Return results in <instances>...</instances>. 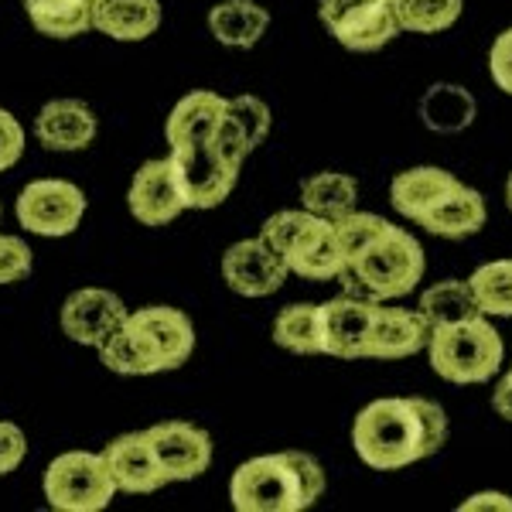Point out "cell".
<instances>
[{"mask_svg":"<svg viewBox=\"0 0 512 512\" xmlns=\"http://www.w3.org/2000/svg\"><path fill=\"white\" fill-rule=\"evenodd\" d=\"M448 414L424 396H386L359 410L352 448L376 472H400L448 444Z\"/></svg>","mask_w":512,"mask_h":512,"instance_id":"1","label":"cell"},{"mask_svg":"<svg viewBox=\"0 0 512 512\" xmlns=\"http://www.w3.org/2000/svg\"><path fill=\"white\" fill-rule=\"evenodd\" d=\"M325 485V468L308 451H280L243 461L229 482V499L239 512H304Z\"/></svg>","mask_w":512,"mask_h":512,"instance_id":"2","label":"cell"},{"mask_svg":"<svg viewBox=\"0 0 512 512\" xmlns=\"http://www.w3.org/2000/svg\"><path fill=\"white\" fill-rule=\"evenodd\" d=\"M502 355V335L485 315H475L458 325H441L431 332L427 342V359L431 369L448 383L468 386V383H489L499 373Z\"/></svg>","mask_w":512,"mask_h":512,"instance_id":"3","label":"cell"},{"mask_svg":"<svg viewBox=\"0 0 512 512\" xmlns=\"http://www.w3.org/2000/svg\"><path fill=\"white\" fill-rule=\"evenodd\" d=\"M424 267V246L407 229L386 226L366 250L355 256L345 277L362 284L376 297H403L420 284Z\"/></svg>","mask_w":512,"mask_h":512,"instance_id":"4","label":"cell"},{"mask_svg":"<svg viewBox=\"0 0 512 512\" xmlns=\"http://www.w3.org/2000/svg\"><path fill=\"white\" fill-rule=\"evenodd\" d=\"M117 495L103 451H65L45 472V499L59 512H103Z\"/></svg>","mask_w":512,"mask_h":512,"instance_id":"5","label":"cell"},{"mask_svg":"<svg viewBox=\"0 0 512 512\" xmlns=\"http://www.w3.org/2000/svg\"><path fill=\"white\" fill-rule=\"evenodd\" d=\"M318 18L349 52H379L400 35L393 0H321Z\"/></svg>","mask_w":512,"mask_h":512,"instance_id":"6","label":"cell"},{"mask_svg":"<svg viewBox=\"0 0 512 512\" xmlns=\"http://www.w3.org/2000/svg\"><path fill=\"white\" fill-rule=\"evenodd\" d=\"M168 161L171 171H175L178 192L185 198V209H216L236 188L239 168L222 158L216 147H212V140L171 147Z\"/></svg>","mask_w":512,"mask_h":512,"instance_id":"7","label":"cell"},{"mask_svg":"<svg viewBox=\"0 0 512 512\" xmlns=\"http://www.w3.org/2000/svg\"><path fill=\"white\" fill-rule=\"evenodd\" d=\"M82 216H86V195L72 181L41 178L18 195V222L35 236H69L79 229Z\"/></svg>","mask_w":512,"mask_h":512,"instance_id":"8","label":"cell"},{"mask_svg":"<svg viewBox=\"0 0 512 512\" xmlns=\"http://www.w3.org/2000/svg\"><path fill=\"white\" fill-rule=\"evenodd\" d=\"M127 328L140 338L151 359L158 362V373H171V369L185 366L195 352V328L192 318L168 304H151L127 315Z\"/></svg>","mask_w":512,"mask_h":512,"instance_id":"9","label":"cell"},{"mask_svg":"<svg viewBox=\"0 0 512 512\" xmlns=\"http://www.w3.org/2000/svg\"><path fill=\"white\" fill-rule=\"evenodd\" d=\"M147 444L154 451L164 482H192L212 465V437L185 420H164L147 427Z\"/></svg>","mask_w":512,"mask_h":512,"instance_id":"10","label":"cell"},{"mask_svg":"<svg viewBox=\"0 0 512 512\" xmlns=\"http://www.w3.org/2000/svg\"><path fill=\"white\" fill-rule=\"evenodd\" d=\"M127 315L130 311L120 294L103 291V287H82V291H72L65 297L59 321L69 342L99 349L117 328H123Z\"/></svg>","mask_w":512,"mask_h":512,"instance_id":"11","label":"cell"},{"mask_svg":"<svg viewBox=\"0 0 512 512\" xmlns=\"http://www.w3.org/2000/svg\"><path fill=\"white\" fill-rule=\"evenodd\" d=\"M321 311V355L332 359H366V345L373 335L379 304L342 294L318 304Z\"/></svg>","mask_w":512,"mask_h":512,"instance_id":"12","label":"cell"},{"mask_svg":"<svg viewBox=\"0 0 512 512\" xmlns=\"http://www.w3.org/2000/svg\"><path fill=\"white\" fill-rule=\"evenodd\" d=\"M287 274L291 270H287L284 256L270 250L260 236L239 239L222 253V280L239 297H270L284 287Z\"/></svg>","mask_w":512,"mask_h":512,"instance_id":"13","label":"cell"},{"mask_svg":"<svg viewBox=\"0 0 512 512\" xmlns=\"http://www.w3.org/2000/svg\"><path fill=\"white\" fill-rule=\"evenodd\" d=\"M127 209L144 226H168V222H175L185 212V198L178 192V181L168 158L140 164V171L130 181Z\"/></svg>","mask_w":512,"mask_h":512,"instance_id":"14","label":"cell"},{"mask_svg":"<svg viewBox=\"0 0 512 512\" xmlns=\"http://www.w3.org/2000/svg\"><path fill=\"white\" fill-rule=\"evenodd\" d=\"M99 134V120L93 106L82 99H52L38 110L35 117V137L48 151H82Z\"/></svg>","mask_w":512,"mask_h":512,"instance_id":"15","label":"cell"},{"mask_svg":"<svg viewBox=\"0 0 512 512\" xmlns=\"http://www.w3.org/2000/svg\"><path fill=\"white\" fill-rule=\"evenodd\" d=\"M431 321L410 308H379L373 321V335L366 345V359H410V355L424 352L431 342Z\"/></svg>","mask_w":512,"mask_h":512,"instance_id":"16","label":"cell"},{"mask_svg":"<svg viewBox=\"0 0 512 512\" xmlns=\"http://www.w3.org/2000/svg\"><path fill=\"white\" fill-rule=\"evenodd\" d=\"M106 468H110L113 482H117V492H130V495H144V492H158L164 482L158 461H154V451L147 444V434H120L117 441H110L103 448Z\"/></svg>","mask_w":512,"mask_h":512,"instance_id":"17","label":"cell"},{"mask_svg":"<svg viewBox=\"0 0 512 512\" xmlns=\"http://www.w3.org/2000/svg\"><path fill=\"white\" fill-rule=\"evenodd\" d=\"M485 216H489V209H485L482 192H475V188L458 181L417 226H424L427 233L441 236V239H465V236H475L478 229L485 226Z\"/></svg>","mask_w":512,"mask_h":512,"instance_id":"18","label":"cell"},{"mask_svg":"<svg viewBox=\"0 0 512 512\" xmlns=\"http://www.w3.org/2000/svg\"><path fill=\"white\" fill-rule=\"evenodd\" d=\"M222 113H226V96L198 89L178 99V106L171 110L168 123H164V137L171 147H188V144H205L216 134Z\"/></svg>","mask_w":512,"mask_h":512,"instance_id":"19","label":"cell"},{"mask_svg":"<svg viewBox=\"0 0 512 512\" xmlns=\"http://www.w3.org/2000/svg\"><path fill=\"white\" fill-rule=\"evenodd\" d=\"M454 185H458V178H454L451 171L431 168V164H424V168L400 171V175L393 178V185H390V202H393V209L400 212L403 219L420 222V219L427 216V212L434 209L437 202H441L444 195L451 192Z\"/></svg>","mask_w":512,"mask_h":512,"instance_id":"20","label":"cell"},{"mask_svg":"<svg viewBox=\"0 0 512 512\" xmlns=\"http://www.w3.org/2000/svg\"><path fill=\"white\" fill-rule=\"evenodd\" d=\"M161 24V0H96L93 31L113 41H144Z\"/></svg>","mask_w":512,"mask_h":512,"instance_id":"21","label":"cell"},{"mask_svg":"<svg viewBox=\"0 0 512 512\" xmlns=\"http://www.w3.org/2000/svg\"><path fill=\"white\" fill-rule=\"evenodd\" d=\"M287 270L304 280H335L345 277V256L338 250L335 229L328 219H315V226L301 236V243L287 253Z\"/></svg>","mask_w":512,"mask_h":512,"instance_id":"22","label":"cell"},{"mask_svg":"<svg viewBox=\"0 0 512 512\" xmlns=\"http://www.w3.org/2000/svg\"><path fill=\"white\" fill-rule=\"evenodd\" d=\"M270 11L256 0H219L209 11V31L226 48H253L267 35Z\"/></svg>","mask_w":512,"mask_h":512,"instance_id":"23","label":"cell"},{"mask_svg":"<svg viewBox=\"0 0 512 512\" xmlns=\"http://www.w3.org/2000/svg\"><path fill=\"white\" fill-rule=\"evenodd\" d=\"M478 117V103L465 86L437 82L420 96V120L431 134H461Z\"/></svg>","mask_w":512,"mask_h":512,"instance_id":"24","label":"cell"},{"mask_svg":"<svg viewBox=\"0 0 512 512\" xmlns=\"http://www.w3.org/2000/svg\"><path fill=\"white\" fill-rule=\"evenodd\" d=\"M28 21L45 38H79L93 31L96 0H21Z\"/></svg>","mask_w":512,"mask_h":512,"instance_id":"25","label":"cell"},{"mask_svg":"<svg viewBox=\"0 0 512 512\" xmlns=\"http://www.w3.org/2000/svg\"><path fill=\"white\" fill-rule=\"evenodd\" d=\"M355 202H359V185L342 171H318V175L301 181V209H308L318 219L332 222L352 212Z\"/></svg>","mask_w":512,"mask_h":512,"instance_id":"26","label":"cell"},{"mask_svg":"<svg viewBox=\"0 0 512 512\" xmlns=\"http://www.w3.org/2000/svg\"><path fill=\"white\" fill-rule=\"evenodd\" d=\"M420 315L431 321V328H441V325L468 321V318L482 315V311H478L468 280H437L434 287H427V291L420 294Z\"/></svg>","mask_w":512,"mask_h":512,"instance_id":"27","label":"cell"},{"mask_svg":"<svg viewBox=\"0 0 512 512\" xmlns=\"http://www.w3.org/2000/svg\"><path fill=\"white\" fill-rule=\"evenodd\" d=\"M274 342L294 355H321V311L318 304H287L274 318Z\"/></svg>","mask_w":512,"mask_h":512,"instance_id":"28","label":"cell"},{"mask_svg":"<svg viewBox=\"0 0 512 512\" xmlns=\"http://www.w3.org/2000/svg\"><path fill=\"white\" fill-rule=\"evenodd\" d=\"M468 287L485 318H512V260L482 263L468 277Z\"/></svg>","mask_w":512,"mask_h":512,"instance_id":"29","label":"cell"},{"mask_svg":"<svg viewBox=\"0 0 512 512\" xmlns=\"http://www.w3.org/2000/svg\"><path fill=\"white\" fill-rule=\"evenodd\" d=\"M96 352H99V362L117 376H154L158 373V362H154L151 352L140 345V338L130 332L127 321H123V328H117V332L106 338Z\"/></svg>","mask_w":512,"mask_h":512,"instance_id":"30","label":"cell"},{"mask_svg":"<svg viewBox=\"0 0 512 512\" xmlns=\"http://www.w3.org/2000/svg\"><path fill=\"white\" fill-rule=\"evenodd\" d=\"M393 7H396L400 31L437 35V31H448L461 18L465 0H393Z\"/></svg>","mask_w":512,"mask_h":512,"instance_id":"31","label":"cell"},{"mask_svg":"<svg viewBox=\"0 0 512 512\" xmlns=\"http://www.w3.org/2000/svg\"><path fill=\"white\" fill-rule=\"evenodd\" d=\"M390 226L383 216H373V212H345V216L332 219V229H335V239H338V250H342L345 256V274H349L352 260L359 256L362 250H366L373 239L383 233V229Z\"/></svg>","mask_w":512,"mask_h":512,"instance_id":"32","label":"cell"},{"mask_svg":"<svg viewBox=\"0 0 512 512\" xmlns=\"http://www.w3.org/2000/svg\"><path fill=\"white\" fill-rule=\"evenodd\" d=\"M226 113H229V120H233L236 127L246 134L253 151L263 144V140H267V134H270V106L263 103L260 96L243 93V96L226 99Z\"/></svg>","mask_w":512,"mask_h":512,"instance_id":"33","label":"cell"},{"mask_svg":"<svg viewBox=\"0 0 512 512\" xmlns=\"http://www.w3.org/2000/svg\"><path fill=\"white\" fill-rule=\"evenodd\" d=\"M35 260H31V246L21 236L0 233V284H18L31 274Z\"/></svg>","mask_w":512,"mask_h":512,"instance_id":"34","label":"cell"},{"mask_svg":"<svg viewBox=\"0 0 512 512\" xmlns=\"http://www.w3.org/2000/svg\"><path fill=\"white\" fill-rule=\"evenodd\" d=\"M212 147H216V151H219L229 164H236V168H243V161L253 154L250 140H246L243 130H239L236 123L229 120V113H222L216 134H212Z\"/></svg>","mask_w":512,"mask_h":512,"instance_id":"35","label":"cell"},{"mask_svg":"<svg viewBox=\"0 0 512 512\" xmlns=\"http://www.w3.org/2000/svg\"><path fill=\"white\" fill-rule=\"evenodd\" d=\"M24 454H28V437H24V431L18 424H11V420H0V478L11 475L24 461Z\"/></svg>","mask_w":512,"mask_h":512,"instance_id":"36","label":"cell"},{"mask_svg":"<svg viewBox=\"0 0 512 512\" xmlns=\"http://www.w3.org/2000/svg\"><path fill=\"white\" fill-rule=\"evenodd\" d=\"M24 154V127L18 117L7 110H0V171L14 168Z\"/></svg>","mask_w":512,"mask_h":512,"instance_id":"37","label":"cell"},{"mask_svg":"<svg viewBox=\"0 0 512 512\" xmlns=\"http://www.w3.org/2000/svg\"><path fill=\"white\" fill-rule=\"evenodd\" d=\"M489 72H492V82H495V86H499L502 93H509V96H512V28H506L499 38L492 41Z\"/></svg>","mask_w":512,"mask_h":512,"instance_id":"38","label":"cell"},{"mask_svg":"<svg viewBox=\"0 0 512 512\" xmlns=\"http://www.w3.org/2000/svg\"><path fill=\"white\" fill-rule=\"evenodd\" d=\"M482 509H506L512 512V499L502 492H478L472 499L461 502V512H482Z\"/></svg>","mask_w":512,"mask_h":512,"instance_id":"39","label":"cell"},{"mask_svg":"<svg viewBox=\"0 0 512 512\" xmlns=\"http://www.w3.org/2000/svg\"><path fill=\"white\" fill-rule=\"evenodd\" d=\"M492 407H495V414H499L502 420H509V424H512V369L499 379V383H495Z\"/></svg>","mask_w":512,"mask_h":512,"instance_id":"40","label":"cell"},{"mask_svg":"<svg viewBox=\"0 0 512 512\" xmlns=\"http://www.w3.org/2000/svg\"><path fill=\"white\" fill-rule=\"evenodd\" d=\"M506 205H509V212H512V175L506 181Z\"/></svg>","mask_w":512,"mask_h":512,"instance_id":"41","label":"cell"},{"mask_svg":"<svg viewBox=\"0 0 512 512\" xmlns=\"http://www.w3.org/2000/svg\"><path fill=\"white\" fill-rule=\"evenodd\" d=\"M0 219H4V209H0Z\"/></svg>","mask_w":512,"mask_h":512,"instance_id":"42","label":"cell"}]
</instances>
